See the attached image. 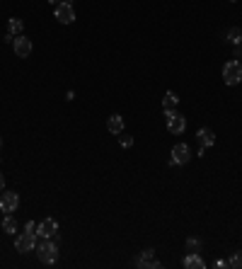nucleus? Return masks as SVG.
Wrapping results in <instances>:
<instances>
[{
    "mask_svg": "<svg viewBox=\"0 0 242 269\" xmlns=\"http://www.w3.org/2000/svg\"><path fill=\"white\" fill-rule=\"evenodd\" d=\"M36 255L41 265H54L59 260V245L54 238H41V242H36Z\"/></svg>",
    "mask_w": 242,
    "mask_h": 269,
    "instance_id": "nucleus-1",
    "label": "nucleus"
},
{
    "mask_svg": "<svg viewBox=\"0 0 242 269\" xmlns=\"http://www.w3.org/2000/svg\"><path fill=\"white\" fill-rule=\"evenodd\" d=\"M223 80H225V85H238V83H242V63L238 59L228 61L223 66Z\"/></svg>",
    "mask_w": 242,
    "mask_h": 269,
    "instance_id": "nucleus-2",
    "label": "nucleus"
},
{
    "mask_svg": "<svg viewBox=\"0 0 242 269\" xmlns=\"http://www.w3.org/2000/svg\"><path fill=\"white\" fill-rule=\"evenodd\" d=\"M165 121H167V131L172 136H180V134H184V129H186V119L182 117L180 112H175V109L165 112Z\"/></svg>",
    "mask_w": 242,
    "mask_h": 269,
    "instance_id": "nucleus-3",
    "label": "nucleus"
},
{
    "mask_svg": "<svg viewBox=\"0 0 242 269\" xmlns=\"http://www.w3.org/2000/svg\"><path fill=\"white\" fill-rule=\"evenodd\" d=\"M15 250L17 252H31V250H36V233H17V238H15Z\"/></svg>",
    "mask_w": 242,
    "mask_h": 269,
    "instance_id": "nucleus-4",
    "label": "nucleus"
},
{
    "mask_svg": "<svg viewBox=\"0 0 242 269\" xmlns=\"http://www.w3.org/2000/svg\"><path fill=\"white\" fill-rule=\"evenodd\" d=\"M20 209V194L17 192H2L0 194V211L2 213H15Z\"/></svg>",
    "mask_w": 242,
    "mask_h": 269,
    "instance_id": "nucleus-5",
    "label": "nucleus"
},
{
    "mask_svg": "<svg viewBox=\"0 0 242 269\" xmlns=\"http://www.w3.org/2000/svg\"><path fill=\"white\" fill-rule=\"evenodd\" d=\"M56 20H59L60 25H73V22H75V10H73V2L63 0V2L56 5Z\"/></svg>",
    "mask_w": 242,
    "mask_h": 269,
    "instance_id": "nucleus-6",
    "label": "nucleus"
},
{
    "mask_svg": "<svg viewBox=\"0 0 242 269\" xmlns=\"http://www.w3.org/2000/svg\"><path fill=\"white\" fill-rule=\"evenodd\" d=\"M36 235L39 238H56L59 235V221L56 218H44L41 223H36Z\"/></svg>",
    "mask_w": 242,
    "mask_h": 269,
    "instance_id": "nucleus-7",
    "label": "nucleus"
},
{
    "mask_svg": "<svg viewBox=\"0 0 242 269\" xmlns=\"http://www.w3.org/2000/svg\"><path fill=\"white\" fill-rule=\"evenodd\" d=\"M191 160V148L186 143H177L172 146V158H170V165H186Z\"/></svg>",
    "mask_w": 242,
    "mask_h": 269,
    "instance_id": "nucleus-8",
    "label": "nucleus"
},
{
    "mask_svg": "<svg viewBox=\"0 0 242 269\" xmlns=\"http://www.w3.org/2000/svg\"><path fill=\"white\" fill-rule=\"evenodd\" d=\"M31 39H27L25 34H20V36H15V41H12V51H15V56L17 59H27L31 54Z\"/></svg>",
    "mask_w": 242,
    "mask_h": 269,
    "instance_id": "nucleus-9",
    "label": "nucleus"
},
{
    "mask_svg": "<svg viewBox=\"0 0 242 269\" xmlns=\"http://www.w3.org/2000/svg\"><path fill=\"white\" fill-rule=\"evenodd\" d=\"M136 267H141V269H160L162 265L155 260V250H152V247H146V250L138 255V260H136Z\"/></svg>",
    "mask_w": 242,
    "mask_h": 269,
    "instance_id": "nucleus-10",
    "label": "nucleus"
},
{
    "mask_svg": "<svg viewBox=\"0 0 242 269\" xmlns=\"http://www.w3.org/2000/svg\"><path fill=\"white\" fill-rule=\"evenodd\" d=\"M196 141H199L201 148H211V146H215V134H213V129H209V126L199 129V131H196Z\"/></svg>",
    "mask_w": 242,
    "mask_h": 269,
    "instance_id": "nucleus-11",
    "label": "nucleus"
},
{
    "mask_svg": "<svg viewBox=\"0 0 242 269\" xmlns=\"http://www.w3.org/2000/svg\"><path fill=\"white\" fill-rule=\"evenodd\" d=\"M184 269H204L206 267V262L201 260V255L199 252H186V257H184Z\"/></svg>",
    "mask_w": 242,
    "mask_h": 269,
    "instance_id": "nucleus-12",
    "label": "nucleus"
},
{
    "mask_svg": "<svg viewBox=\"0 0 242 269\" xmlns=\"http://www.w3.org/2000/svg\"><path fill=\"white\" fill-rule=\"evenodd\" d=\"M123 126H126V121L121 114H112L109 119H107V129H109V134H117L119 136L121 131H123Z\"/></svg>",
    "mask_w": 242,
    "mask_h": 269,
    "instance_id": "nucleus-13",
    "label": "nucleus"
},
{
    "mask_svg": "<svg viewBox=\"0 0 242 269\" xmlns=\"http://www.w3.org/2000/svg\"><path fill=\"white\" fill-rule=\"evenodd\" d=\"M17 228H20L17 218H15L12 213H7V216L2 218V231H5V235H17Z\"/></svg>",
    "mask_w": 242,
    "mask_h": 269,
    "instance_id": "nucleus-14",
    "label": "nucleus"
},
{
    "mask_svg": "<svg viewBox=\"0 0 242 269\" xmlns=\"http://www.w3.org/2000/svg\"><path fill=\"white\" fill-rule=\"evenodd\" d=\"M177 104H180L177 92H175V90H167V92H165V97H162V109H165V112H170V109H175Z\"/></svg>",
    "mask_w": 242,
    "mask_h": 269,
    "instance_id": "nucleus-15",
    "label": "nucleus"
},
{
    "mask_svg": "<svg viewBox=\"0 0 242 269\" xmlns=\"http://www.w3.org/2000/svg\"><path fill=\"white\" fill-rule=\"evenodd\" d=\"M7 32H10L12 36L25 34V22H22L20 17H10V20H7Z\"/></svg>",
    "mask_w": 242,
    "mask_h": 269,
    "instance_id": "nucleus-16",
    "label": "nucleus"
},
{
    "mask_svg": "<svg viewBox=\"0 0 242 269\" xmlns=\"http://www.w3.org/2000/svg\"><path fill=\"white\" fill-rule=\"evenodd\" d=\"M225 39H228L233 46L242 44V30H240V27H230V30H228V34H225Z\"/></svg>",
    "mask_w": 242,
    "mask_h": 269,
    "instance_id": "nucleus-17",
    "label": "nucleus"
},
{
    "mask_svg": "<svg viewBox=\"0 0 242 269\" xmlns=\"http://www.w3.org/2000/svg\"><path fill=\"white\" fill-rule=\"evenodd\" d=\"M228 269H242V250L233 252L230 260H228Z\"/></svg>",
    "mask_w": 242,
    "mask_h": 269,
    "instance_id": "nucleus-18",
    "label": "nucleus"
},
{
    "mask_svg": "<svg viewBox=\"0 0 242 269\" xmlns=\"http://www.w3.org/2000/svg\"><path fill=\"white\" fill-rule=\"evenodd\" d=\"M201 250V240L199 238H189L186 240V252H199Z\"/></svg>",
    "mask_w": 242,
    "mask_h": 269,
    "instance_id": "nucleus-19",
    "label": "nucleus"
},
{
    "mask_svg": "<svg viewBox=\"0 0 242 269\" xmlns=\"http://www.w3.org/2000/svg\"><path fill=\"white\" fill-rule=\"evenodd\" d=\"M119 143H121V148H131V146H133V136H128V134H123V131H121V134H119Z\"/></svg>",
    "mask_w": 242,
    "mask_h": 269,
    "instance_id": "nucleus-20",
    "label": "nucleus"
},
{
    "mask_svg": "<svg viewBox=\"0 0 242 269\" xmlns=\"http://www.w3.org/2000/svg\"><path fill=\"white\" fill-rule=\"evenodd\" d=\"M213 267H215V269H225V267H228V260H215V262H213Z\"/></svg>",
    "mask_w": 242,
    "mask_h": 269,
    "instance_id": "nucleus-21",
    "label": "nucleus"
},
{
    "mask_svg": "<svg viewBox=\"0 0 242 269\" xmlns=\"http://www.w3.org/2000/svg\"><path fill=\"white\" fill-rule=\"evenodd\" d=\"M25 231H27V233H36V223H34V221H30V223L25 226Z\"/></svg>",
    "mask_w": 242,
    "mask_h": 269,
    "instance_id": "nucleus-22",
    "label": "nucleus"
},
{
    "mask_svg": "<svg viewBox=\"0 0 242 269\" xmlns=\"http://www.w3.org/2000/svg\"><path fill=\"white\" fill-rule=\"evenodd\" d=\"M12 41H15V36H12V34L7 32V34H5V44H12Z\"/></svg>",
    "mask_w": 242,
    "mask_h": 269,
    "instance_id": "nucleus-23",
    "label": "nucleus"
},
{
    "mask_svg": "<svg viewBox=\"0 0 242 269\" xmlns=\"http://www.w3.org/2000/svg\"><path fill=\"white\" fill-rule=\"evenodd\" d=\"M242 56V44H238V46H235V59H240Z\"/></svg>",
    "mask_w": 242,
    "mask_h": 269,
    "instance_id": "nucleus-24",
    "label": "nucleus"
},
{
    "mask_svg": "<svg viewBox=\"0 0 242 269\" xmlns=\"http://www.w3.org/2000/svg\"><path fill=\"white\" fill-rule=\"evenodd\" d=\"M2 192H5V177L0 175V194H2Z\"/></svg>",
    "mask_w": 242,
    "mask_h": 269,
    "instance_id": "nucleus-25",
    "label": "nucleus"
},
{
    "mask_svg": "<svg viewBox=\"0 0 242 269\" xmlns=\"http://www.w3.org/2000/svg\"><path fill=\"white\" fill-rule=\"evenodd\" d=\"M46 2H51V5H59V2H63V0H46Z\"/></svg>",
    "mask_w": 242,
    "mask_h": 269,
    "instance_id": "nucleus-26",
    "label": "nucleus"
},
{
    "mask_svg": "<svg viewBox=\"0 0 242 269\" xmlns=\"http://www.w3.org/2000/svg\"><path fill=\"white\" fill-rule=\"evenodd\" d=\"M230 2H238V0H230Z\"/></svg>",
    "mask_w": 242,
    "mask_h": 269,
    "instance_id": "nucleus-27",
    "label": "nucleus"
},
{
    "mask_svg": "<svg viewBox=\"0 0 242 269\" xmlns=\"http://www.w3.org/2000/svg\"><path fill=\"white\" fill-rule=\"evenodd\" d=\"M0 146H2V138H0Z\"/></svg>",
    "mask_w": 242,
    "mask_h": 269,
    "instance_id": "nucleus-28",
    "label": "nucleus"
}]
</instances>
